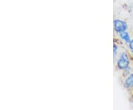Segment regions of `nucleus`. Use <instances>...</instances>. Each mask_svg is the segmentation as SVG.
Returning a JSON list of instances; mask_svg holds the SVG:
<instances>
[{
    "mask_svg": "<svg viewBox=\"0 0 133 110\" xmlns=\"http://www.w3.org/2000/svg\"><path fill=\"white\" fill-rule=\"evenodd\" d=\"M127 47H128L129 50L130 51V53H133V38L131 39V41H130V42H129L128 44H127Z\"/></svg>",
    "mask_w": 133,
    "mask_h": 110,
    "instance_id": "0eeeda50",
    "label": "nucleus"
},
{
    "mask_svg": "<svg viewBox=\"0 0 133 110\" xmlns=\"http://www.w3.org/2000/svg\"><path fill=\"white\" fill-rule=\"evenodd\" d=\"M118 51H119V47L118 44L116 43V42H114L113 44V60H114V62L116 61L117 58L118 57Z\"/></svg>",
    "mask_w": 133,
    "mask_h": 110,
    "instance_id": "39448f33",
    "label": "nucleus"
},
{
    "mask_svg": "<svg viewBox=\"0 0 133 110\" xmlns=\"http://www.w3.org/2000/svg\"><path fill=\"white\" fill-rule=\"evenodd\" d=\"M116 67L120 71H124V70L131 67V58L127 52L124 51L118 55V57L115 61Z\"/></svg>",
    "mask_w": 133,
    "mask_h": 110,
    "instance_id": "f257e3e1",
    "label": "nucleus"
},
{
    "mask_svg": "<svg viewBox=\"0 0 133 110\" xmlns=\"http://www.w3.org/2000/svg\"><path fill=\"white\" fill-rule=\"evenodd\" d=\"M131 54H132V56H133V53H131Z\"/></svg>",
    "mask_w": 133,
    "mask_h": 110,
    "instance_id": "6e6552de",
    "label": "nucleus"
},
{
    "mask_svg": "<svg viewBox=\"0 0 133 110\" xmlns=\"http://www.w3.org/2000/svg\"><path fill=\"white\" fill-rule=\"evenodd\" d=\"M118 38L124 42V44H128L129 42L131 41V35L130 33H129L128 31L127 30V31H124V32H122V33H121L118 34Z\"/></svg>",
    "mask_w": 133,
    "mask_h": 110,
    "instance_id": "20e7f679",
    "label": "nucleus"
},
{
    "mask_svg": "<svg viewBox=\"0 0 133 110\" xmlns=\"http://www.w3.org/2000/svg\"><path fill=\"white\" fill-rule=\"evenodd\" d=\"M122 85L127 90H133V72L130 73L129 75L124 77L122 81Z\"/></svg>",
    "mask_w": 133,
    "mask_h": 110,
    "instance_id": "7ed1b4c3",
    "label": "nucleus"
},
{
    "mask_svg": "<svg viewBox=\"0 0 133 110\" xmlns=\"http://www.w3.org/2000/svg\"><path fill=\"white\" fill-rule=\"evenodd\" d=\"M132 67H128L127 69H126V70H124V71H122V76L124 77H126L129 75L130 73H132Z\"/></svg>",
    "mask_w": 133,
    "mask_h": 110,
    "instance_id": "423d86ee",
    "label": "nucleus"
},
{
    "mask_svg": "<svg viewBox=\"0 0 133 110\" xmlns=\"http://www.w3.org/2000/svg\"><path fill=\"white\" fill-rule=\"evenodd\" d=\"M113 29L117 34L121 33L128 30V24L123 19H115L113 21Z\"/></svg>",
    "mask_w": 133,
    "mask_h": 110,
    "instance_id": "f03ea898",
    "label": "nucleus"
}]
</instances>
